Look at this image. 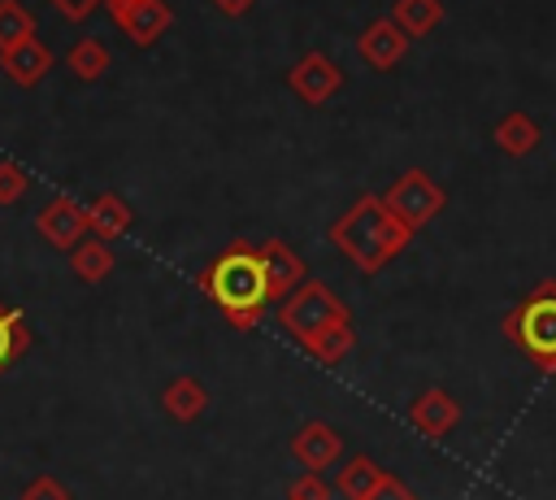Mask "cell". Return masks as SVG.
Listing matches in <instances>:
<instances>
[{
    "label": "cell",
    "mask_w": 556,
    "mask_h": 500,
    "mask_svg": "<svg viewBox=\"0 0 556 500\" xmlns=\"http://www.w3.org/2000/svg\"><path fill=\"white\" fill-rule=\"evenodd\" d=\"M278 322L304 343V339H313L317 330H326L334 322H352V313H348V304L321 278H304L291 296L278 300Z\"/></svg>",
    "instance_id": "277c9868"
},
{
    "label": "cell",
    "mask_w": 556,
    "mask_h": 500,
    "mask_svg": "<svg viewBox=\"0 0 556 500\" xmlns=\"http://www.w3.org/2000/svg\"><path fill=\"white\" fill-rule=\"evenodd\" d=\"M200 287L208 291V300L222 309V317L235 326V330H256L265 309L274 304L269 300V287H265V270L256 261V243H230L204 274H200Z\"/></svg>",
    "instance_id": "7a4b0ae2"
},
{
    "label": "cell",
    "mask_w": 556,
    "mask_h": 500,
    "mask_svg": "<svg viewBox=\"0 0 556 500\" xmlns=\"http://www.w3.org/2000/svg\"><path fill=\"white\" fill-rule=\"evenodd\" d=\"M30 343H35V330H30L26 313L0 300V374H4L13 361H22V357L30 352Z\"/></svg>",
    "instance_id": "e0dca14e"
},
{
    "label": "cell",
    "mask_w": 556,
    "mask_h": 500,
    "mask_svg": "<svg viewBox=\"0 0 556 500\" xmlns=\"http://www.w3.org/2000/svg\"><path fill=\"white\" fill-rule=\"evenodd\" d=\"M65 65H70V74H74V78H83V83H96V78H104V70L113 65V57H109V48H104L100 39L83 35V39H74V43H70V52H65Z\"/></svg>",
    "instance_id": "44dd1931"
},
{
    "label": "cell",
    "mask_w": 556,
    "mask_h": 500,
    "mask_svg": "<svg viewBox=\"0 0 556 500\" xmlns=\"http://www.w3.org/2000/svg\"><path fill=\"white\" fill-rule=\"evenodd\" d=\"M70 270L83 278V283H104L109 274H113V252H109V243L104 239H78L74 248H70Z\"/></svg>",
    "instance_id": "ac0fdd59"
},
{
    "label": "cell",
    "mask_w": 556,
    "mask_h": 500,
    "mask_svg": "<svg viewBox=\"0 0 556 500\" xmlns=\"http://www.w3.org/2000/svg\"><path fill=\"white\" fill-rule=\"evenodd\" d=\"M382 204L417 235L426 222H434L447 204V191L426 174V170H404L387 191H382Z\"/></svg>",
    "instance_id": "5b68a950"
},
{
    "label": "cell",
    "mask_w": 556,
    "mask_h": 500,
    "mask_svg": "<svg viewBox=\"0 0 556 500\" xmlns=\"http://www.w3.org/2000/svg\"><path fill=\"white\" fill-rule=\"evenodd\" d=\"M109 17L117 22V30L139 43V48H152L169 26H174V9L165 0H113L109 4Z\"/></svg>",
    "instance_id": "8992f818"
},
{
    "label": "cell",
    "mask_w": 556,
    "mask_h": 500,
    "mask_svg": "<svg viewBox=\"0 0 556 500\" xmlns=\"http://www.w3.org/2000/svg\"><path fill=\"white\" fill-rule=\"evenodd\" d=\"M26 187H30V178H26V170H22L17 161H9V157H0V209H9V204H17V200L26 196Z\"/></svg>",
    "instance_id": "cb8c5ba5"
},
{
    "label": "cell",
    "mask_w": 556,
    "mask_h": 500,
    "mask_svg": "<svg viewBox=\"0 0 556 500\" xmlns=\"http://www.w3.org/2000/svg\"><path fill=\"white\" fill-rule=\"evenodd\" d=\"M256 261H261V270H265L269 300L291 296V291L308 278L304 261H300V257H295V248H291V243H282V239H265V243H256Z\"/></svg>",
    "instance_id": "30bf717a"
},
{
    "label": "cell",
    "mask_w": 556,
    "mask_h": 500,
    "mask_svg": "<svg viewBox=\"0 0 556 500\" xmlns=\"http://www.w3.org/2000/svg\"><path fill=\"white\" fill-rule=\"evenodd\" d=\"M408 422L413 430H421L426 439H447L460 422V404L443 391V387H426L413 404H408Z\"/></svg>",
    "instance_id": "7c38bea8"
},
{
    "label": "cell",
    "mask_w": 556,
    "mask_h": 500,
    "mask_svg": "<svg viewBox=\"0 0 556 500\" xmlns=\"http://www.w3.org/2000/svg\"><path fill=\"white\" fill-rule=\"evenodd\" d=\"M287 83H291V91H295L304 104H326V100L343 87V70H339L326 52H304V57L287 70Z\"/></svg>",
    "instance_id": "52a82bcc"
},
{
    "label": "cell",
    "mask_w": 556,
    "mask_h": 500,
    "mask_svg": "<svg viewBox=\"0 0 556 500\" xmlns=\"http://www.w3.org/2000/svg\"><path fill=\"white\" fill-rule=\"evenodd\" d=\"M0 65H4V74H9L17 87H35V83H43L48 70H52V48L30 35V39L4 48V52H0Z\"/></svg>",
    "instance_id": "4fadbf2b"
},
{
    "label": "cell",
    "mask_w": 556,
    "mask_h": 500,
    "mask_svg": "<svg viewBox=\"0 0 556 500\" xmlns=\"http://www.w3.org/2000/svg\"><path fill=\"white\" fill-rule=\"evenodd\" d=\"M213 4H217V13H226V17H243L256 0H213Z\"/></svg>",
    "instance_id": "f1b7e54d"
},
{
    "label": "cell",
    "mask_w": 556,
    "mask_h": 500,
    "mask_svg": "<svg viewBox=\"0 0 556 500\" xmlns=\"http://www.w3.org/2000/svg\"><path fill=\"white\" fill-rule=\"evenodd\" d=\"M17 500H70V487H65L61 478H52V474H35V478L22 487Z\"/></svg>",
    "instance_id": "484cf974"
},
{
    "label": "cell",
    "mask_w": 556,
    "mask_h": 500,
    "mask_svg": "<svg viewBox=\"0 0 556 500\" xmlns=\"http://www.w3.org/2000/svg\"><path fill=\"white\" fill-rule=\"evenodd\" d=\"M104 4H113V0H104Z\"/></svg>",
    "instance_id": "f546056e"
},
{
    "label": "cell",
    "mask_w": 556,
    "mask_h": 500,
    "mask_svg": "<svg viewBox=\"0 0 556 500\" xmlns=\"http://www.w3.org/2000/svg\"><path fill=\"white\" fill-rule=\"evenodd\" d=\"M65 22H87L91 17V9L100 4V0H48Z\"/></svg>",
    "instance_id": "83f0119b"
},
{
    "label": "cell",
    "mask_w": 556,
    "mask_h": 500,
    "mask_svg": "<svg viewBox=\"0 0 556 500\" xmlns=\"http://www.w3.org/2000/svg\"><path fill=\"white\" fill-rule=\"evenodd\" d=\"M413 230L382 204V196L365 191L348 204V213L334 217L330 226V243L361 270V274H378L387 261H395L408 248Z\"/></svg>",
    "instance_id": "6da1fadb"
},
{
    "label": "cell",
    "mask_w": 556,
    "mask_h": 500,
    "mask_svg": "<svg viewBox=\"0 0 556 500\" xmlns=\"http://www.w3.org/2000/svg\"><path fill=\"white\" fill-rule=\"evenodd\" d=\"M491 139H495V148H500L504 157H530V152L539 148V139H543V130H539V122H534L530 113H521V109H513V113H504V117L495 122V130H491Z\"/></svg>",
    "instance_id": "5bb4252c"
},
{
    "label": "cell",
    "mask_w": 556,
    "mask_h": 500,
    "mask_svg": "<svg viewBox=\"0 0 556 500\" xmlns=\"http://www.w3.org/2000/svg\"><path fill=\"white\" fill-rule=\"evenodd\" d=\"M500 326L543 374H556V278L539 283L526 300H517Z\"/></svg>",
    "instance_id": "3957f363"
},
{
    "label": "cell",
    "mask_w": 556,
    "mask_h": 500,
    "mask_svg": "<svg viewBox=\"0 0 556 500\" xmlns=\"http://www.w3.org/2000/svg\"><path fill=\"white\" fill-rule=\"evenodd\" d=\"M291 457L304 465V470H313V474H326L330 465H339V457H343V435L330 426V422H304L295 435H291Z\"/></svg>",
    "instance_id": "ba28073f"
},
{
    "label": "cell",
    "mask_w": 556,
    "mask_h": 500,
    "mask_svg": "<svg viewBox=\"0 0 556 500\" xmlns=\"http://www.w3.org/2000/svg\"><path fill=\"white\" fill-rule=\"evenodd\" d=\"M35 230H39L52 248L70 252V248L87 235V213H83V204H78V200H70V196H52V200L39 209Z\"/></svg>",
    "instance_id": "9c48e42d"
},
{
    "label": "cell",
    "mask_w": 556,
    "mask_h": 500,
    "mask_svg": "<svg viewBox=\"0 0 556 500\" xmlns=\"http://www.w3.org/2000/svg\"><path fill=\"white\" fill-rule=\"evenodd\" d=\"M391 22H395L408 39H421V35H430V30L443 22V0H395Z\"/></svg>",
    "instance_id": "ffe728a7"
},
{
    "label": "cell",
    "mask_w": 556,
    "mask_h": 500,
    "mask_svg": "<svg viewBox=\"0 0 556 500\" xmlns=\"http://www.w3.org/2000/svg\"><path fill=\"white\" fill-rule=\"evenodd\" d=\"M365 500H417V496H413V487H408L400 474H387V470H382V478L374 483V491H369Z\"/></svg>",
    "instance_id": "4316f807"
},
{
    "label": "cell",
    "mask_w": 556,
    "mask_h": 500,
    "mask_svg": "<svg viewBox=\"0 0 556 500\" xmlns=\"http://www.w3.org/2000/svg\"><path fill=\"white\" fill-rule=\"evenodd\" d=\"M30 35H35V17L26 13V4L22 0H0V52L30 39Z\"/></svg>",
    "instance_id": "603a6c76"
},
{
    "label": "cell",
    "mask_w": 556,
    "mask_h": 500,
    "mask_svg": "<svg viewBox=\"0 0 556 500\" xmlns=\"http://www.w3.org/2000/svg\"><path fill=\"white\" fill-rule=\"evenodd\" d=\"M83 213H87V235H96V239H104V243L130 230V204H126L117 191L96 196L91 204H83Z\"/></svg>",
    "instance_id": "9a60e30c"
},
{
    "label": "cell",
    "mask_w": 556,
    "mask_h": 500,
    "mask_svg": "<svg viewBox=\"0 0 556 500\" xmlns=\"http://www.w3.org/2000/svg\"><path fill=\"white\" fill-rule=\"evenodd\" d=\"M356 52H361V61H365L369 70H395V65L404 61V52H408V35H404L391 17H378V22H369V26L361 30Z\"/></svg>",
    "instance_id": "8fae6325"
},
{
    "label": "cell",
    "mask_w": 556,
    "mask_h": 500,
    "mask_svg": "<svg viewBox=\"0 0 556 500\" xmlns=\"http://www.w3.org/2000/svg\"><path fill=\"white\" fill-rule=\"evenodd\" d=\"M352 343H356V330H352V322H334V326H326V330H317L313 339H304L300 348L317 361V365H339L348 352H352Z\"/></svg>",
    "instance_id": "d6986e66"
},
{
    "label": "cell",
    "mask_w": 556,
    "mask_h": 500,
    "mask_svg": "<svg viewBox=\"0 0 556 500\" xmlns=\"http://www.w3.org/2000/svg\"><path fill=\"white\" fill-rule=\"evenodd\" d=\"M161 409H165L174 422H195V417L208 409V391H204L200 378L182 374V378H174V383L161 391Z\"/></svg>",
    "instance_id": "2e32d148"
},
{
    "label": "cell",
    "mask_w": 556,
    "mask_h": 500,
    "mask_svg": "<svg viewBox=\"0 0 556 500\" xmlns=\"http://www.w3.org/2000/svg\"><path fill=\"white\" fill-rule=\"evenodd\" d=\"M334 496V483H326L321 474H313V470H304L291 487H287V500H330Z\"/></svg>",
    "instance_id": "d4e9b609"
},
{
    "label": "cell",
    "mask_w": 556,
    "mask_h": 500,
    "mask_svg": "<svg viewBox=\"0 0 556 500\" xmlns=\"http://www.w3.org/2000/svg\"><path fill=\"white\" fill-rule=\"evenodd\" d=\"M378 478H382V470H378L369 457H348V461L339 465V474H334V491H339L343 500H365Z\"/></svg>",
    "instance_id": "7402d4cb"
}]
</instances>
